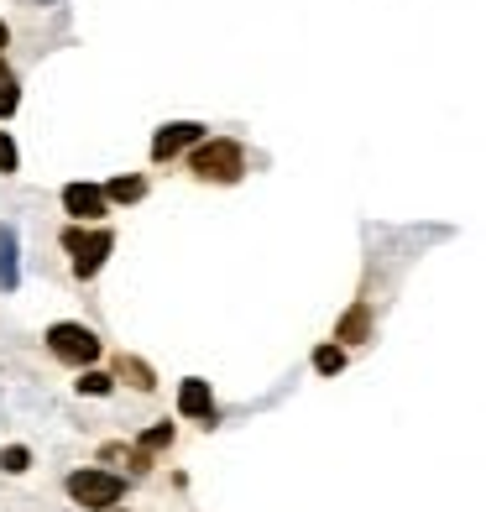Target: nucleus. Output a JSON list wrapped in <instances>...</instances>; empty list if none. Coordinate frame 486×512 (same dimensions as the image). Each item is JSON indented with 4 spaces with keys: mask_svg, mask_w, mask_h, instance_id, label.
<instances>
[{
    "mask_svg": "<svg viewBox=\"0 0 486 512\" xmlns=\"http://www.w3.org/2000/svg\"><path fill=\"white\" fill-rule=\"evenodd\" d=\"M189 168L204 183H236L246 173V147L236 142V136H210V142H194Z\"/></svg>",
    "mask_w": 486,
    "mask_h": 512,
    "instance_id": "1",
    "label": "nucleus"
},
{
    "mask_svg": "<svg viewBox=\"0 0 486 512\" xmlns=\"http://www.w3.org/2000/svg\"><path fill=\"white\" fill-rule=\"evenodd\" d=\"M48 351L63 361V366H95L100 361V335L89 330V324H74V319H58L48 330Z\"/></svg>",
    "mask_w": 486,
    "mask_h": 512,
    "instance_id": "2",
    "label": "nucleus"
},
{
    "mask_svg": "<svg viewBox=\"0 0 486 512\" xmlns=\"http://www.w3.org/2000/svg\"><path fill=\"white\" fill-rule=\"evenodd\" d=\"M68 497L79 507H95V512H110L115 502L126 497V481L115 471H100V465H84V471L68 476Z\"/></svg>",
    "mask_w": 486,
    "mask_h": 512,
    "instance_id": "3",
    "label": "nucleus"
},
{
    "mask_svg": "<svg viewBox=\"0 0 486 512\" xmlns=\"http://www.w3.org/2000/svg\"><path fill=\"white\" fill-rule=\"evenodd\" d=\"M63 251L74 256V277H95L100 267H105V256L115 251V236L100 225V230H84V225H68L63 230Z\"/></svg>",
    "mask_w": 486,
    "mask_h": 512,
    "instance_id": "4",
    "label": "nucleus"
},
{
    "mask_svg": "<svg viewBox=\"0 0 486 512\" xmlns=\"http://www.w3.org/2000/svg\"><path fill=\"white\" fill-rule=\"evenodd\" d=\"M63 209H68L79 225H95V220L110 215V204H105V194L95 189V183H68V189H63Z\"/></svg>",
    "mask_w": 486,
    "mask_h": 512,
    "instance_id": "5",
    "label": "nucleus"
},
{
    "mask_svg": "<svg viewBox=\"0 0 486 512\" xmlns=\"http://www.w3.org/2000/svg\"><path fill=\"white\" fill-rule=\"evenodd\" d=\"M194 142H204V126L199 121H168V126L152 136V162H168V157H178L183 147H194Z\"/></svg>",
    "mask_w": 486,
    "mask_h": 512,
    "instance_id": "6",
    "label": "nucleus"
},
{
    "mask_svg": "<svg viewBox=\"0 0 486 512\" xmlns=\"http://www.w3.org/2000/svg\"><path fill=\"white\" fill-rule=\"evenodd\" d=\"M178 413L183 418H204V424H215V398H210V382L189 377L178 387Z\"/></svg>",
    "mask_w": 486,
    "mask_h": 512,
    "instance_id": "7",
    "label": "nucleus"
},
{
    "mask_svg": "<svg viewBox=\"0 0 486 512\" xmlns=\"http://www.w3.org/2000/svg\"><path fill=\"white\" fill-rule=\"evenodd\" d=\"M115 377H121V382H131L136 392H152V387H157V371H152L142 356H126V351L115 356Z\"/></svg>",
    "mask_w": 486,
    "mask_h": 512,
    "instance_id": "8",
    "label": "nucleus"
},
{
    "mask_svg": "<svg viewBox=\"0 0 486 512\" xmlns=\"http://www.w3.org/2000/svg\"><path fill=\"white\" fill-rule=\"evenodd\" d=\"M366 335H372V304H366V298H356L351 314L335 324V340H366Z\"/></svg>",
    "mask_w": 486,
    "mask_h": 512,
    "instance_id": "9",
    "label": "nucleus"
},
{
    "mask_svg": "<svg viewBox=\"0 0 486 512\" xmlns=\"http://www.w3.org/2000/svg\"><path fill=\"white\" fill-rule=\"evenodd\" d=\"M100 194H105V204H136V199L147 194V183L142 178H110Z\"/></svg>",
    "mask_w": 486,
    "mask_h": 512,
    "instance_id": "10",
    "label": "nucleus"
},
{
    "mask_svg": "<svg viewBox=\"0 0 486 512\" xmlns=\"http://www.w3.org/2000/svg\"><path fill=\"white\" fill-rule=\"evenodd\" d=\"M110 387H115L110 371H95V366L79 371V392H89V398H110Z\"/></svg>",
    "mask_w": 486,
    "mask_h": 512,
    "instance_id": "11",
    "label": "nucleus"
},
{
    "mask_svg": "<svg viewBox=\"0 0 486 512\" xmlns=\"http://www.w3.org/2000/svg\"><path fill=\"white\" fill-rule=\"evenodd\" d=\"M173 439H178V429H173V424H152V429H142V439H136V450H147V455H152V450H168Z\"/></svg>",
    "mask_w": 486,
    "mask_h": 512,
    "instance_id": "12",
    "label": "nucleus"
},
{
    "mask_svg": "<svg viewBox=\"0 0 486 512\" xmlns=\"http://www.w3.org/2000/svg\"><path fill=\"white\" fill-rule=\"evenodd\" d=\"M0 471H6V476L32 471V450L27 445H6V450H0Z\"/></svg>",
    "mask_w": 486,
    "mask_h": 512,
    "instance_id": "13",
    "label": "nucleus"
},
{
    "mask_svg": "<svg viewBox=\"0 0 486 512\" xmlns=\"http://www.w3.org/2000/svg\"><path fill=\"white\" fill-rule=\"evenodd\" d=\"M314 371H319V377L345 371V351H340V345H319V351H314Z\"/></svg>",
    "mask_w": 486,
    "mask_h": 512,
    "instance_id": "14",
    "label": "nucleus"
},
{
    "mask_svg": "<svg viewBox=\"0 0 486 512\" xmlns=\"http://www.w3.org/2000/svg\"><path fill=\"white\" fill-rule=\"evenodd\" d=\"M11 246H16V236H11L6 225H0V288L16 283V272H11Z\"/></svg>",
    "mask_w": 486,
    "mask_h": 512,
    "instance_id": "15",
    "label": "nucleus"
},
{
    "mask_svg": "<svg viewBox=\"0 0 486 512\" xmlns=\"http://www.w3.org/2000/svg\"><path fill=\"white\" fill-rule=\"evenodd\" d=\"M105 460H131V471H152V455L147 450H126V445H110Z\"/></svg>",
    "mask_w": 486,
    "mask_h": 512,
    "instance_id": "16",
    "label": "nucleus"
},
{
    "mask_svg": "<svg viewBox=\"0 0 486 512\" xmlns=\"http://www.w3.org/2000/svg\"><path fill=\"white\" fill-rule=\"evenodd\" d=\"M16 162H21V157H16V142L0 131V173H16Z\"/></svg>",
    "mask_w": 486,
    "mask_h": 512,
    "instance_id": "17",
    "label": "nucleus"
},
{
    "mask_svg": "<svg viewBox=\"0 0 486 512\" xmlns=\"http://www.w3.org/2000/svg\"><path fill=\"white\" fill-rule=\"evenodd\" d=\"M16 105H21V95H16V84L6 79V84H0V121H6V115H16Z\"/></svg>",
    "mask_w": 486,
    "mask_h": 512,
    "instance_id": "18",
    "label": "nucleus"
},
{
    "mask_svg": "<svg viewBox=\"0 0 486 512\" xmlns=\"http://www.w3.org/2000/svg\"><path fill=\"white\" fill-rule=\"evenodd\" d=\"M6 42H11V27H6V21H0V53H6Z\"/></svg>",
    "mask_w": 486,
    "mask_h": 512,
    "instance_id": "19",
    "label": "nucleus"
},
{
    "mask_svg": "<svg viewBox=\"0 0 486 512\" xmlns=\"http://www.w3.org/2000/svg\"><path fill=\"white\" fill-rule=\"evenodd\" d=\"M6 79H11V74H6V63H0V84H6Z\"/></svg>",
    "mask_w": 486,
    "mask_h": 512,
    "instance_id": "20",
    "label": "nucleus"
},
{
    "mask_svg": "<svg viewBox=\"0 0 486 512\" xmlns=\"http://www.w3.org/2000/svg\"><path fill=\"white\" fill-rule=\"evenodd\" d=\"M110 512H121V507H110Z\"/></svg>",
    "mask_w": 486,
    "mask_h": 512,
    "instance_id": "21",
    "label": "nucleus"
}]
</instances>
